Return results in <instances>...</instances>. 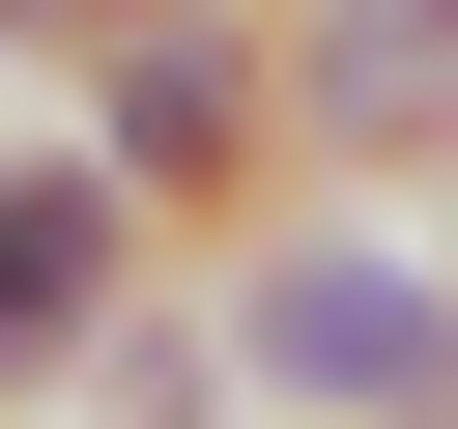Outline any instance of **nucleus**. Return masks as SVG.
<instances>
[{"instance_id": "f257e3e1", "label": "nucleus", "mask_w": 458, "mask_h": 429, "mask_svg": "<svg viewBox=\"0 0 458 429\" xmlns=\"http://www.w3.org/2000/svg\"><path fill=\"white\" fill-rule=\"evenodd\" d=\"M200 372L286 429H458V229L429 200H286L258 257H200Z\"/></svg>"}, {"instance_id": "f03ea898", "label": "nucleus", "mask_w": 458, "mask_h": 429, "mask_svg": "<svg viewBox=\"0 0 458 429\" xmlns=\"http://www.w3.org/2000/svg\"><path fill=\"white\" fill-rule=\"evenodd\" d=\"M57 143L143 200V229H200V257H258L286 200H315V86H286V0H143L86 86H57Z\"/></svg>"}, {"instance_id": "7ed1b4c3", "label": "nucleus", "mask_w": 458, "mask_h": 429, "mask_svg": "<svg viewBox=\"0 0 458 429\" xmlns=\"http://www.w3.org/2000/svg\"><path fill=\"white\" fill-rule=\"evenodd\" d=\"M172 343V229L86 172V143H0V400H86Z\"/></svg>"}, {"instance_id": "20e7f679", "label": "nucleus", "mask_w": 458, "mask_h": 429, "mask_svg": "<svg viewBox=\"0 0 458 429\" xmlns=\"http://www.w3.org/2000/svg\"><path fill=\"white\" fill-rule=\"evenodd\" d=\"M86 429H229V372H200V315H172V343H143V372H114Z\"/></svg>"}, {"instance_id": "39448f33", "label": "nucleus", "mask_w": 458, "mask_h": 429, "mask_svg": "<svg viewBox=\"0 0 458 429\" xmlns=\"http://www.w3.org/2000/svg\"><path fill=\"white\" fill-rule=\"evenodd\" d=\"M114 29H143V0H0V57H57V86H86Z\"/></svg>"}]
</instances>
